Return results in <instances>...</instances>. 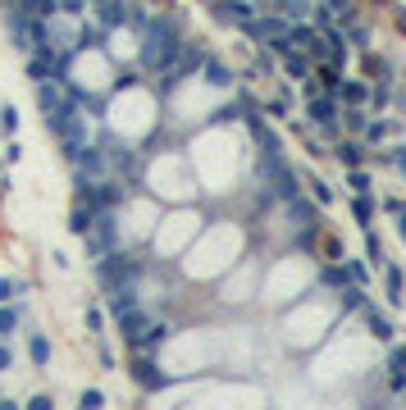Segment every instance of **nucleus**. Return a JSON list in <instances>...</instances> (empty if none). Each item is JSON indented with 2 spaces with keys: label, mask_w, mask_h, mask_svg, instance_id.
<instances>
[{
  "label": "nucleus",
  "mask_w": 406,
  "mask_h": 410,
  "mask_svg": "<svg viewBox=\"0 0 406 410\" xmlns=\"http://www.w3.org/2000/svg\"><path fill=\"white\" fill-rule=\"evenodd\" d=\"M183 51V37H178V23L173 18H147L142 23V64L164 73Z\"/></svg>",
  "instance_id": "f257e3e1"
},
{
  "label": "nucleus",
  "mask_w": 406,
  "mask_h": 410,
  "mask_svg": "<svg viewBox=\"0 0 406 410\" xmlns=\"http://www.w3.org/2000/svg\"><path fill=\"white\" fill-rule=\"evenodd\" d=\"M133 278H137V260H133V256H119V251H110V256L96 260V282H101L105 292L128 287Z\"/></svg>",
  "instance_id": "f03ea898"
},
{
  "label": "nucleus",
  "mask_w": 406,
  "mask_h": 410,
  "mask_svg": "<svg viewBox=\"0 0 406 410\" xmlns=\"http://www.w3.org/2000/svg\"><path fill=\"white\" fill-rule=\"evenodd\" d=\"M210 14L219 18V23H233V27H242L256 18V5L251 0H210Z\"/></svg>",
  "instance_id": "7ed1b4c3"
},
{
  "label": "nucleus",
  "mask_w": 406,
  "mask_h": 410,
  "mask_svg": "<svg viewBox=\"0 0 406 410\" xmlns=\"http://www.w3.org/2000/svg\"><path fill=\"white\" fill-rule=\"evenodd\" d=\"M242 32L269 46V42H274V37H288V18H278V14H256V18H251V23H242Z\"/></svg>",
  "instance_id": "20e7f679"
},
{
  "label": "nucleus",
  "mask_w": 406,
  "mask_h": 410,
  "mask_svg": "<svg viewBox=\"0 0 406 410\" xmlns=\"http://www.w3.org/2000/svg\"><path fill=\"white\" fill-rule=\"evenodd\" d=\"M37 87V105H42V114H46V123L55 119V114L64 110V87L55 82V77H42V82H32Z\"/></svg>",
  "instance_id": "39448f33"
},
{
  "label": "nucleus",
  "mask_w": 406,
  "mask_h": 410,
  "mask_svg": "<svg viewBox=\"0 0 406 410\" xmlns=\"http://www.w3.org/2000/svg\"><path fill=\"white\" fill-rule=\"evenodd\" d=\"M338 110H343V105H338L333 96H311V101H306V114H311V123H320L324 132H333Z\"/></svg>",
  "instance_id": "423d86ee"
},
{
  "label": "nucleus",
  "mask_w": 406,
  "mask_h": 410,
  "mask_svg": "<svg viewBox=\"0 0 406 410\" xmlns=\"http://www.w3.org/2000/svg\"><path fill=\"white\" fill-rule=\"evenodd\" d=\"M133 378H137V383L147 387V392H160V387L169 383V378L160 374V365H156L151 356H137V360H133Z\"/></svg>",
  "instance_id": "0eeeda50"
},
{
  "label": "nucleus",
  "mask_w": 406,
  "mask_h": 410,
  "mask_svg": "<svg viewBox=\"0 0 406 410\" xmlns=\"http://www.w3.org/2000/svg\"><path fill=\"white\" fill-rule=\"evenodd\" d=\"M114 319H119V333L128 337V342H137V337H142V328L151 324V319H147V310H142V306H128L123 315H114Z\"/></svg>",
  "instance_id": "6e6552de"
},
{
  "label": "nucleus",
  "mask_w": 406,
  "mask_h": 410,
  "mask_svg": "<svg viewBox=\"0 0 406 410\" xmlns=\"http://www.w3.org/2000/svg\"><path fill=\"white\" fill-rule=\"evenodd\" d=\"M365 324H370V333L379 337V342H393V333H398V328H393V319L388 315H379V306H370V301H365Z\"/></svg>",
  "instance_id": "1a4fd4ad"
},
{
  "label": "nucleus",
  "mask_w": 406,
  "mask_h": 410,
  "mask_svg": "<svg viewBox=\"0 0 406 410\" xmlns=\"http://www.w3.org/2000/svg\"><path fill=\"white\" fill-rule=\"evenodd\" d=\"M388 387H393V392H402V387H406V347H393L388 351Z\"/></svg>",
  "instance_id": "9d476101"
},
{
  "label": "nucleus",
  "mask_w": 406,
  "mask_h": 410,
  "mask_svg": "<svg viewBox=\"0 0 406 410\" xmlns=\"http://www.w3.org/2000/svg\"><path fill=\"white\" fill-rule=\"evenodd\" d=\"M201 68H206V82L210 87H219V92L233 87V68H228V64H219V60H210V55H206V64H201Z\"/></svg>",
  "instance_id": "9b49d317"
},
{
  "label": "nucleus",
  "mask_w": 406,
  "mask_h": 410,
  "mask_svg": "<svg viewBox=\"0 0 406 410\" xmlns=\"http://www.w3.org/2000/svg\"><path fill=\"white\" fill-rule=\"evenodd\" d=\"M96 9H101V23L105 27L128 23V5H123V0H96Z\"/></svg>",
  "instance_id": "f8f14e48"
},
{
  "label": "nucleus",
  "mask_w": 406,
  "mask_h": 410,
  "mask_svg": "<svg viewBox=\"0 0 406 410\" xmlns=\"http://www.w3.org/2000/svg\"><path fill=\"white\" fill-rule=\"evenodd\" d=\"M92 219H96V205H92V201L73 205V210H69V232H78V237H87V228H92Z\"/></svg>",
  "instance_id": "ddd939ff"
},
{
  "label": "nucleus",
  "mask_w": 406,
  "mask_h": 410,
  "mask_svg": "<svg viewBox=\"0 0 406 410\" xmlns=\"http://www.w3.org/2000/svg\"><path fill=\"white\" fill-rule=\"evenodd\" d=\"M283 68L297 77V82H306V77H311V55H306V51H288L283 55Z\"/></svg>",
  "instance_id": "4468645a"
},
{
  "label": "nucleus",
  "mask_w": 406,
  "mask_h": 410,
  "mask_svg": "<svg viewBox=\"0 0 406 410\" xmlns=\"http://www.w3.org/2000/svg\"><path fill=\"white\" fill-rule=\"evenodd\" d=\"M18 9L27 18H55L60 14V0H18Z\"/></svg>",
  "instance_id": "2eb2a0df"
},
{
  "label": "nucleus",
  "mask_w": 406,
  "mask_h": 410,
  "mask_svg": "<svg viewBox=\"0 0 406 410\" xmlns=\"http://www.w3.org/2000/svg\"><path fill=\"white\" fill-rule=\"evenodd\" d=\"M402 287H406V282H402V273L398 269H393V265H383V292H388V301H393V306H402Z\"/></svg>",
  "instance_id": "dca6fc26"
},
{
  "label": "nucleus",
  "mask_w": 406,
  "mask_h": 410,
  "mask_svg": "<svg viewBox=\"0 0 406 410\" xmlns=\"http://www.w3.org/2000/svg\"><path fill=\"white\" fill-rule=\"evenodd\" d=\"M169 337V324H147L142 328V337L133 342V347H142V351H151V347H160V342Z\"/></svg>",
  "instance_id": "f3484780"
},
{
  "label": "nucleus",
  "mask_w": 406,
  "mask_h": 410,
  "mask_svg": "<svg viewBox=\"0 0 406 410\" xmlns=\"http://www.w3.org/2000/svg\"><path fill=\"white\" fill-rule=\"evenodd\" d=\"M27 356H32V365H51V342H46L42 333H32V342H27Z\"/></svg>",
  "instance_id": "a211bd4d"
},
{
  "label": "nucleus",
  "mask_w": 406,
  "mask_h": 410,
  "mask_svg": "<svg viewBox=\"0 0 406 410\" xmlns=\"http://www.w3.org/2000/svg\"><path fill=\"white\" fill-rule=\"evenodd\" d=\"M338 92H343L347 105H365V101H370V87H365V82H338Z\"/></svg>",
  "instance_id": "6ab92c4d"
},
{
  "label": "nucleus",
  "mask_w": 406,
  "mask_h": 410,
  "mask_svg": "<svg viewBox=\"0 0 406 410\" xmlns=\"http://www.w3.org/2000/svg\"><path fill=\"white\" fill-rule=\"evenodd\" d=\"M338 160H343L347 169H356V164L365 160V146L361 142H343V146H338Z\"/></svg>",
  "instance_id": "aec40b11"
},
{
  "label": "nucleus",
  "mask_w": 406,
  "mask_h": 410,
  "mask_svg": "<svg viewBox=\"0 0 406 410\" xmlns=\"http://www.w3.org/2000/svg\"><path fill=\"white\" fill-rule=\"evenodd\" d=\"M361 306H365V287H361V282H352V287L343 282V315H347V310H361Z\"/></svg>",
  "instance_id": "412c9836"
},
{
  "label": "nucleus",
  "mask_w": 406,
  "mask_h": 410,
  "mask_svg": "<svg viewBox=\"0 0 406 410\" xmlns=\"http://www.w3.org/2000/svg\"><path fill=\"white\" fill-rule=\"evenodd\" d=\"M320 282H324V287H343V282H352V278H347V265H324Z\"/></svg>",
  "instance_id": "4be33fe9"
},
{
  "label": "nucleus",
  "mask_w": 406,
  "mask_h": 410,
  "mask_svg": "<svg viewBox=\"0 0 406 410\" xmlns=\"http://www.w3.org/2000/svg\"><path fill=\"white\" fill-rule=\"evenodd\" d=\"M18 328V310L9 306V301H0V337H9Z\"/></svg>",
  "instance_id": "5701e85b"
},
{
  "label": "nucleus",
  "mask_w": 406,
  "mask_h": 410,
  "mask_svg": "<svg viewBox=\"0 0 406 410\" xmlns=\"http://www.w3.org/2000/svg\"><path fill=\"white\" fill-rule=\"evenodd\" d=\"M352 214H356L361 223H370V219H374V205H370V197H365V192H356V201H352Z\"/></svg>",
  "instance_id": "b1692460"
},
{
  "label": "nucleus",
  "mask_w": 406,
  "mask_h": 410,
  "mask_svg": "<svg viewBox=\"0 0 406 410\" xmlns=\"http://www.w3.org/2000/svg\"><path fill=\"white\" fill-rule=\"evenodd\" d=\"M18 292H27V282H23V278H0V301H14Z\"/></svg>",
  "instance_id": "393cba45"
},
{
  "label": "nucleus",
  "mask_w": 406,
  "mask_h": 410,
  "mask_svg": "<svg viewBox=\"0 0 406 410\" xmlns=\"http://www.w3.org/2000/svg\"><path fill=\"white\" fill-rule=\"evenodd\" d=\"M0 132H5V137L18 132V110H14V105H5V110H0Z\"/></svg>",
  "instance_id": "a878e982"
},
{
  "label": "nucleus",
  "mask_w": 406,
  "mask_h": 410,
  "mask_svg": "<svg viewBox=\"0 0 406 410\" xmlns=\"http://www.w3.org/2000/svg\"><path fill=\"white\" fill-rule=\"evenodd\" d=\"M347 187H356V192H370V173H365L361 164H356V169L347 173Z\"/></svg>",
  "instance_id": "bb28decb"
},
{
  "label": "nucleus",
  "mask_w": 406,
  "mask_h": 410,
  "mask_svg": "<svg viewBox=\"0 0 406 410\" xmlns=\"http://www.w3.org/2000/svg\"><path fill=\"white\" fill-rule=\"evenodd\" d=\"M365 256H370L374 265H383V242L374 237V232H365Z\"/></svg>",
  "instance_id": "cd10ccee"
},
{
  "label": "nucleus",
  "mask_w": 406,
  "mask_h": 410,
  "mask_svg": "<svg viewBox=\"0 0 406 410\" xmlns=\"http://www.w3.org/2000/svg\"><path fill=\"white\" fill-rule=\"evenodd\" d=\"M347 278H352V282H361V287H365V282H370V269H365L361 260H347Z\"/></svg>",
  "instance_id": "c85d7f7f"
},
{
  "label": "nucleus",
  "mask_w": 406,
  "mask_h": 410,
  "mask_svg": "<svg viewBox=\"0 0 406 410\" xmlns=\"http://www.w3.org/2000/svg\"><path fill=\"white\" fill-rule=\"evenodd\" d=\"M78 402H82V410H101V406H105V397L96 392V387H87V392L78 397Z\"/></svg>",
  "instance_id": "c756f323"
},
{
  "label": "nucleus",
  "mask_w": 406,
  "mask_h": 410,
  "mask_svg": "<svg viewBox=\"0 0 406 410\" xmlns=\"http://www.w3.org/2000/svg\"><path fill=\"white\" fill-rule=\"evenodd\" d=\"M320 82L328 87V92H338V82H343V77H338V68H333V64H324V68H320Z\"/></svg>",
  "instance_id": "7c9ffc66"
},
{
  "label": "nucleus",
  "mask_w": 406,
  "mask_h": 410,
  "mask_svg": "<svg viewBox=\"0 0 406 410\" xmlns=\"http://www.w3.org/2000/svg\"><path fill=\"white\" fill-rule=\"evenodd\" d=\"M393 128L388 123H365V137H370V142H383V137H388Z\"/></svg>",
  "instance_id": "2f4dec72"
},
{
  "label": "nucleus",
  "mask_w": 406,
  "mask_h": 410,
  "mask_svg": "<svg viewBox=\"0 0 406 410\" xmlns=\"http://www.w3.org/2000/svg\"><path fill=\"white\" fill-rule=\"evenodd\" d=\"M311 187H315V201H320V205H328V201H333V187H328V182H320V178H315Z\"/></svg>",
  "instance_id": "473e14b6"
},
{
  "label": "nucleus",
  "mask_w": 406,
  "mask_h": 410,
  "mask_svg": "<svg viewBox=\"0 0 406 410\" xmlns=\"http://www.w3.org/2000/svg\"><path fill=\"white\" fill-rule=\"evenodd\" d=\"M283 14L288 18H302L306 14V0H283Z\"/></svg>",
  "instance_id": "72a5a7b5"
},
{
  "label": "nucleus",
  "mask_w": 406,
  "mask_h": 410,
  "mask_svg": "<svg viewBox=\"0 0 406 410\" xmlns=\"http://www.w3.org/2000/svg\"><path fill=\"white\" fill-rule=\"evenodd\" d=\"M87 328H92V333H101V328H105V315H101V310H87Z\"/></svg>",
  "instance_id": "f704fd0d"
},
{
  "label": "nucleus",
  "mask_w": 406,
  "mask_h": 410,
  "mask_svg": "<svg viewBox=\"0 0 406 410\" xmlns=\"http://www.w3.org/2000/svg\"><path fill=\"white\" fill-rule=\"evenodd\" d=\"M87 0H60V14H82Z\"/></svg>",
  "instance_id": "c9c22d12"
},
{
  "label": "nucleus",
  "mask_w": 406,
  "mask_h": 410,
  "mask_svg": "<svg viewBox=\"0 0 406 410\" xmlns=\"http://www.w3.org/2000/svg\"><path fill=\"white\" fill-rule=\"evenodd\" d=\"M388 164H398V169H402V178H406V146H398V151L388 155Z\"/></svg>",
  "instance_id": "e433bc0d"
},
{
  "label": "nucleus",
  "mask_w": 406,
  "mask_h": 410,
  "mask_svg": "<svg viewBox=\"0 0 406 410\" xmlns=\"http://www.w3.org/2000/svg\"><path fill=\"white\" fill-rule=\"evenodd\" d=\"M352 42H356V46H361V51H365V46H370V32H365V27H356V23H352Z\"/></svg>",
  "instance_id": "4c0bfd02"
},
{
  "label": "nucleus",
  "mask_w": 406,
  "mask_h": 410,
  "mask_svg": "<svg viewBox=\"0 0 406 410\" xmlns=\"http://www.w3.org/2000/svg\"><path fill=\"white\" fill-rule=\"evenodd\" d=\"M27 406H32V410H51V397H46V392H37V397H32V402H27Z\"/></svg>",
  "instance_id": "58836bf2"
},
{
  "label": "nucleus",
  "mask_w": 406,
  "mask_h": 410,
  "mask_svg": "<svg viewBox=\"0 0 406 410\" xmlns=\"http://www.w3.org/2000/svg\"><path fill=\"white\" fill-rule=\"evenodd\" d=\"M9 360H14V356H9V347H0V374L9 369Z\"/></svg>",
  "instance_id": "ea45409f"
},
{
  "label": "nucleus",
  "mask_w": 406,
  "mask_h": 410,
  "mask_svg": "<svg viewBox=\"0 0 406 410\" xmlns=\"http://www.w3.org/2000/svg\"><path fill=\"white\" fill-rule=\"evenodd\" d=\"M398 232H402V242H406V210H402V219H398Z\"/></svg>",
  "instance_id": "a19ab883"
},
{
  "label": "nucleus",
  "mask_w": 406,
  "mask_h": 410,
  "mask_svg": "<svg viewBox=\"0 0 406 410\" xmlns=\"http://www.w3.org/2000/svg\"><path fill=\"white\" fill-rule=\"evenodd\" d=\"M0 201H5V178H0Z\"/></svg>",
  "instance_id": "79ce46f5"
},
{
  "label": "nucleus",
  "mask_w": 406,
  "mask_h": 410,
  "mask_svg": "<svg viewBox=\"0 0 406 410\" xmlns=\"http://www.w3.org/2000/svg\"><path fill=\"white\" fill-rule=\"evenodd\" d=\"M402 392H406V387H402Z\"/></svg>",
  "instance_id": "37998d69"
}]
</instances>
